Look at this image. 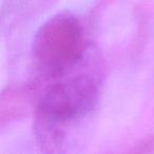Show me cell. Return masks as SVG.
Here are the masks:
<instances>
[{
	"instance_id": "6da1fadb",
	"label": "cell",
	"mask_w": 154,
	"mask_h": 154,
	"mask_svg": "<svg viewBox=\"0 0 154 154\" xmlns=\"http://www.w3.org/2000/svg\"><path fill=\"white\" fill-rule=\"evenodd\" d=\"M98 87L87 75L61 78L49 87L37 107V120L45 135L57 137L59 131L84 119L98 101Z\"/></svg>"
},
{
	"instance_id": "7a4b0ae2",
	"label": "cell",
	"mask_w": 154,
	"mask_h": 154,
	"mask_svg": "<svg viewBox=\"0 0 154 154\" xmlns=\"http://www.w3.org/2000/svg\"><path fill=\"white\" fill-rule=\"evenodd\" d=\"M85 32L73 14L61 12L39 28L33 41V55L47 76L62 77L82 59Z\"/></svg>"
}]
</instances>
